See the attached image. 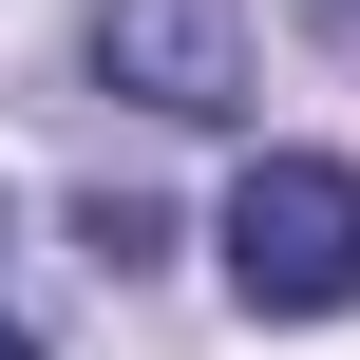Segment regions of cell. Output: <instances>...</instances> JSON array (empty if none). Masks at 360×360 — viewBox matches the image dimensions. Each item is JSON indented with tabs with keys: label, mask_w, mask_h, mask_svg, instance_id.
Returning <instances> with one entry per match:
<instances>
[{
	"label": "cell",
	"mask_w": 360,
	"mask_h": 360,
	"mask_svg": "<svg viewBox=\"0 0 360 360\" xmlns=\"http://www.w3.org/2000/svg\"><path fill=\"white\" fill-rule=\"evenodd\" d=\"M209 247H228L247 323H342L360 304V171L342 152H247L228 209H209Z\"/></svg>",
	"instance_id": "6da1fadb"
},
{
	"label": "cell",
	"mask_w": 360,
	"mask_h": 360,
	"mask_svg": "<svg viewBox=\"0 0 360 360\" xmlns=\"http://www.w3.org/2000/svg\"><path fill=\"white\" fill-rule=\"evenodd\" d=\"M133 114H190V133H228L247 95H266V57H247V19L228 0H95V38H76Z\"/></svg>",
	"instance_id": "7a4b0ae2"
},
{
	"label": "cell",
	"mask_w": 360,
	"mask_h": 360,
	"mask_svg": "<svg viewBox=\"0 0 360 360\" xmlns=\"http://www.w3.org/2000/svg\"><path fill=\"white\" fill-rule=\"evenodd\" d=\"M0 360H38V342H19V323H0Z\"/></svg>",
	"instance_id": "3957f363"
}]
</instances>
